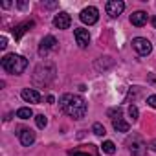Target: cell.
<instances>
[{"label": "cell", "instance_id": "9c48e42d", "mask_svg": "<svg viewBox=\"0 0 156 156\" xmlns=\"http://www.w3.org/2000/svg\"><path fill=\"white\" fill-rule=\"evenodd\" d=\"M73 37H75L77 44H79L81 48H87V46L90 44V33H88V30L75 28V30H73Z\"/></svg>", "mask_w": 156, "mask_h": 156}, {"label": "cell", "instance_id": "8992f818", "mask_svg": "<svg viewBox=\"0 0 156 156\" xmlns=\"http://www.w3.org/2000/svg\"><path fill=\"white\" fill-rule=\"evenodd\" d=\"M53 50H57V39L53 37V35H46L44 39H42V42H41V48H39V53H41V57H46L50 51H53Z\"/></svg>", "mask_w": 156, "mask_h": 156}, {"label": "cell", "instance_id": "cb8c5ba5", "mask_svg": "<svg viewBox=\"0 0 156 156\" xmlns=\"http://www.w3.org/2000/svg\"><path fill=\"white\" fill-rule=\"evenodd\" d=\"M6 46H8V39L6 37H0V48L6 50Z\"/></svg>", "mask_w": 156, "mask_h": 156}, {"label": "cell", "instance_id": "277c9868", "mask_svg": "<svg viewBox=\"0 0 156 156\" xmlns=\"http://www.w3.org/2000/svg\"><path fill=\"white\" fill-rule=\"evenodd\" d=\"M79 19H81V22H85V24L92 26V24H96V22H98V19H99V11H98V8L88 6V8H85V9L79 13Z\"/></svg>", "mask_w": 156, "mask_h": 156}, {"label": "cell", "instance_id": "ac0fdd59", "mask_svg": "<svg viewBox=\"0 0 156 156\" xmlns=\"http://www.w3.org/2000/svg\"><path fill=\"white\" fill-rule=\"evenodd\" d=\"M121 114H123V110L118 107V108H110L108 110V116L112 118V121H116V119H121Z\"/></svg>", "mask_w": 156, "mask_h": 156}, {"label": "cell", "instance_id": "7c38bea8", "mask_svg": "<svg viewBox=\"0 0 156 156\" xmlns=\"http://www.w3.org/2000/svg\"><path fill=\"white\" fill-rule=\"evenodd\" d=\"M147 13L145 11H134L132 15H130V24L132 26H136V28H141V26H145L147 24Z\"/></svg>", "mask_w": 156, "mask_h": 156}, {"label": "cell", "instance_id": "2e32d148", "mask_svg": "<svg viewBox=\"0 0 156 156\" xmlns=\"http://www.w3.org/2000/svg\"><path fill=\"white\" fill-rule=\"evenodd\" d=\"M31 116H33V110L30 107H22L17 110V118H20V119H30Z\"/></svg>", "mask_w": 156, "mask_h": 156}, {"label": "cell", "instance_id": "ffe728a7", "mask_svg": "<svg viewBox=\"0 0 156 156\" xmlns=\"http://www.w3.org/2000/svg\"><path fill=\"white\" fill-rule=\"evenodd\" d=\"M92 130H94V134H96V136H105V134H107V130H105V127H103L101 123H94Z\"/></svg>", "mask_w": 156, "mask_h": 156}, {"label": "cell", "instance_id": "9a60e30c", "mask_svg": "<svg viewBox=\"0 0 156 156\" xmlns=\"http://www.w3.org/2000/svg\"><path fill=\"white\" fill-rule=\"evenodd\" d=\"M112 127H114V130H118V132H129V129H130V125H129L125 119H116V121H112Z\"/></svg>", "mask_w": 156, "mask_h": 156}, {"label": "cell", "instance_id": "ba28073f", "mask_svg": "<svg viewBox=\"0 0 156 156\" xmlns=\"http://www.w3.org/2000/svg\"><path fill=\"white\" fill-rule=\"evenodd\" d=\"M145 152H147V145L143 143L141 138L134 136L132 138V143H130V154L132 156H145Z\"/></svg>", "mask_w": 156, "mask_h": 156}, {"label": "cell", "instance_id": "e0dca14e", "mask_svg": "<svg viewBox=\"0 0 156 156\" xmlns=\"http://www.w3.org/2000/svg\"><path fill=\"white\" fill-rule=\"evenodd\" d=\"M101 151L105 152V154H114L116 152V145L112 143V141H103V145H101Z\"/></svg>", "mask_w": 156, "mask_h": 156}, {"label": "cell", "instance_id": "4fadbf2b", "mask_svg": "<svg viewBox=\"0 0 156 156\" xmlns=\"http://www.w3.org/2000/svg\"><path fill=\"white\" fill-rule=\"evenodd\" d=\"M19 140H20L22 145L30 147V145L35 141V132L30 130V129H20V132H19Z\"/></svg>", "mask_w": 156, "mask_h": 156}, {"label": "cell", "instance_id": "603a6c76", "mask_svg": "<svg viewBox=\"0 0 156 156\" xmlns=\"http://www.w3.org/2000/svg\"><path fill=\"white\" fill-rule=\"evenodd\" d=\"M147 103H149V107L156 108V94H154V96H149V98H147Z\"/></svg>", "mask_w": 156, "mask_h": 156}, {"label": "cell", "instance_id": "5b68a950", "mask_svg": "<svg viewBox=\"0 0 156 156\" xmlns=\"http://www.w3.org/2000/svg\"><path fill=\"white\" fill-rule=\"evenodd\" d=\"M132 48L136 50L138 55H149V53L152 51L151 41H147V39H143V37H136V39L132 41Z\"/></svg>", "mask_w": 156, "mask_h": 156}, {"label": "cell", "instance_id": "6da1fadb", "mask_svg": "<svg viewBox=\"0 0 156 156\" xmlns=\"http://www.w3.org/2000/svg\"><path fill=\"white\" fill-rule=\"evenodd\" d=\"M59 103H61V108L73 119H81L87 114V103L77 94H64V96H61Z\"/></svg>", "mask_w": 156, "mask_h": 156}, {"label": "cell", "instance_id": "30bf717a", "mask_svg": "<svg viewBox=\"0 0 156 156\" xmlns=\"http://www.w3.org/2000/svg\"><path fill=\"white\" fill-rule=\"evenodd\" d=\"M70 24H72V19H70V15L64 13V11H61V13H57V15L53 17V26H55L57 30H66V28H70Z\"/></svg>", "mask_w": 156, "mask_h": 156}, {"label": "cell", "instance_id": "3957f363", "mask_svg": "<svg viewBox=\"0 0 156 156\" xmlns=\"http://www.w3.org/2000/svg\"><path fill=\"white\" fill-rule=\"evenodd\" d=\"M53 79H55V66L51 62H42L35 68V73H33V83L35 85L46 87Z\"/></svg>", "mask_w": 156, "mask_h": 156}, {"label": "cell", "instance_id": "7402d4cb", "mask_svg": "<svg viewBox=\"0 0 156 156\" xmlns=\"http://www.w3.org/2000/svg\"><path fill=\"white\" fill-rule=\"evenodd\" d=\"M68 156H92L90 152H83V151H70Z\"/></svg>", "mask_w": 156, "mask_h": 156}, {"label": "cell", "instance_id": "7a4b0ae2", "mask_svg": "<svg viewBox=\"0 0 156 156\" xmlns=\"http://www.w3.org/2000/svg\"><path fill=\"white\" fill-rule=\"evenodd\" d=\"M2 68L8 72V73H13V75H19L22 73L26 68H28V59L22 57V55H15V53H9L2 59Z\"/></svg>", "mask_w": 156, "mask_h": 156}, {"label": "cell", "instance_id": "d6986e66", "mask_svg": "<svg viewBox=\"0 0 156 156\" xmlns=\"http://www.w3.org/2000/svg\"><path fill=\"white\" fill-rule=\"evenodd\" d=\"M35 123H37L39 129H44V127L48 125V119H46L44 114H39V116H35Z\"/></svg>", "mask_w": 156, "mask_h": 156}, {"label": "cell", "instance_id": "52a82bcc", "mask_svg": "<svg viewBox=\"0 0 156 156\" xmlns=\"http://www.w3.org/2000/svg\"><path fill=\"white\" fill-rule=\"evenodd\" d=\"M125 9V4L121 2V0H110V2H107V15H110L112 19L119 17Z\"/></svg>", "mask_w": 156, "mask_h": 156}, {"label": "cell", "instance_id": "8fae6325", "mask_svg": "<svg viewBox=\"0 0 156 156\" xmlns=\"http://www.w3.org/2000/svg\"><path fill=\"white\" fill-rule=\"evenodd\" d=\"M20 96H22V99H24L26 103H39V101H41V94H39L35 88H24V90L20 92Z\"/></svg>", "mask_w": 156, "mask_h": 156}, {"label": "cell", "instance_id": "44dd1931", "mask_svg": "<svg viewBox=\"0 0 156 156\" xmlns=\"http://www.w3.org/2000/svg\"><path fill=\"white\" fill-rule=\"evenodd\" d=\"M129 114H130V118H132V121H136V119H138V114H140V112H138V107H134V105H130V107H129Z\"/></svg>", "mask_w": 156, "mask_h": 156}, {"label": "cell", "instance_id": "484cf974", "mask_svg": "<svg viewBox=\"0 0 156 156\" xmlns=\"http://www.w3.org/2000/svg\"><path fill=\"white\" fill-rule=\"evenodd\" d=\"M152 22H154V26H156V19H154V20H152Z\"/></svg>", "mask_w": 156, "mask_h": 156}, {"label": "cell", "instance_id": "5bb4252c", "mask_svg": "<svg viewBox=\"0 0 156 156\" xmlns=\"http://www.w3.org/2000/svg\"><path fill=\"white\" fill-rule=\"evenodd\" d=\"M33 20H26V22H22V24H19V26H15V30H13V35H15V39H20L30 28H33Z\"/></svg>", "mask_w": 156, "mask_h": 156}, {"label": "cell", "instance_id": "d4e9b609", "mask_svg": "<svg viewBox=\"0 0 156 156\" xmlns=\"http://www.w3.org/2000/svg\"><path fill=\"white\" fill-rule=\"evenodd\" d=\"M149 147H151V149H152V151H154V152H156V140H152V141H151V145H149Z\"/></svg>", "mask_w": 156, "mask_h": 156}]
</instances>
